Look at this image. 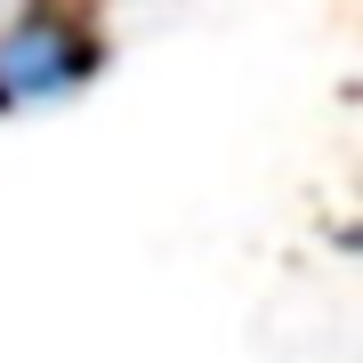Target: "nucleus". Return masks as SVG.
I'll return each mask as SVG.
<instances>
[{
	"label": "nucleus",
	"instance_id": "obj_1",
	"mask_svg": "<svg viewBox=\"0 0 363 363\" xmlns=\"http://www.w3.org/2000/svg\"><path fill=\"white\" fill-rule=\"evenodd\" d=\"M97 40L57 9H9L0 16V113H33V105H65L89 89Z\"/></svg>",
	"mask_w": 363,
	"mask_h": 363
},
{
	"label": "nucleus",
	"instance_id": "obj_2",
	"mask_svg": "<svg viewBox=\"0 0 363 363\" xmlns=\"http://www.w3.org/2000/svg\"><path fill=\"white\" fill-rule=\"evenodd\" d=\"M0 9H16V0H0Z\"/></svg>",
	"mask_w": 363,
	"mask_h": 363
},
{
	"label": "nucleus",
	"instance_id": "obj_3",
	"mask_svg": "<svg viewBox=\"0 0 363 363\" xmlns=\"http://www.w3.org/2000/svg\"><path fill=\"white\" fill-rule=\"evenodd\" d=\"M355 250H363V242H355Z\"/></svg>",
	"mask_w": 363,
	"mask_h": 363
}]
</instances>
